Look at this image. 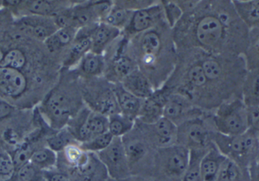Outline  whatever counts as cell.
Returning a JSON list of instances; mask_svg holds the SVG:
<instances>
[{
  "instance_id": "obj_27",
  "label": "cell",
  "mask_w": 259,
  "mask_h": 181,
  "mask_svg": "<svg viewBox=\"0 0 259 181\" xmlns=\"http://www.w3.org/2000/svg\"><path fill=\"white\" fill-rule=\"evenodd\" d=\"M26 9L30 13L39 17L54 18L57 14L67 8L71 7V2L28 1L24 3Z\"/></svg>"
},
{
  "instance_id": "obj_42",
  "label": "cell",
  "mask_w": 259,
  "mask_h": 181,
  "mask_svg": "<svg viewBox=\"0 0 259 181\" xmlns=\"http://www.w3.org/2000/svg\"><path fill=\"white\" fill-rule=\"evenodd\" d=\"M63 155L64 163L67 170L74 168L81 161L85 151L80 148V144H70L63 151L61 152Z\"/></svg>"
},
{
  "instance_id": "obj_15",
  "label": "cell",
  "mask_w": 259,
  "mask_h": 181,
  "mask_svg": "<svg viewBox=\"0 0 259 181\" xmlns=\"http://www.w3.org/2000/svg\"><path fill=\"white\" fill-rule=\"evenodd\" d=\"M71 181H108V171L96 153L85 152L74 168L65 171Z\"/></svg>"
},
{
  "instance_id": "obj_18",
  "label": "cell",
  "mask_w": 259,
  "mask_h": 181,
  "mask_svg": "<svg viewBox=\"0 0 259 181\" xmlns=\"http://www.w3.org/2000/svg\"><path fill=\"white\" fill-rule=\"evenodd\" d=\"M170 94L168 89L161 88L155 90L150 97L143 100L137 119L139 123L146 125L153 124L163 117L164 105Z\"/></svg>"
},
{
  "instance_id": "obj_41",
  "label": "cell",
  "mask_w": 259,
  "mask_h": 181,
  "mask_svg": "<svg viewBox=\"0 0 259 181\" xmlns=\"http://www.w3.org/2000/svg\"><path fill=\"white\" fill-rule=\"evenodd\" d=\"M34 150L32 148L30 144L26 142L19 144L13 153H10L15 165V173L21 167L30 162V157Z\"/></svg>"
},
{
  "instance_id": "obj_32",
  "label": "cell",
  "mask_w": 259,
  "mask_h": 181,
  "mask_svg": "<svg viewBox=\"0 0 259 181\" xmlns=\"http://www.w3.org/2000/svg\"><path fill=\"white\" fill-rule=\"evenodd\" d=\"M215 181H250L249 169H244L227 158Z\"/></svg>"
},
{
  "instance_id": "obj_40",
  "label": "cell",
  "mask_w": 259,
  "mask_h": 181,
  "mask_svg": "<svg viewBox=\"0 0 259 181\" xmlns=\"http://www.w3.org/2000/svg\"><path fill=\"white\" fill-rule=\"evenodd\" d=\"M15 174V165L12 156L0 144V181L11 180Z\"/></svg>"
},
{
  "instance_id": "obj_5",
  "label": "cell",
  "mask_w": 259,
  "mask_h": 181,
  "mask_svg": "<svg viewBox=\"0 0 259 181\" xmlns=\"http://www.w3.org/2000/svg\"><path fill=\"white\" fill-rule=\"evenodd\" d=\"M211 140L225 157L244 169H249L257 160L259 136L250 130L237 136H227L214 132Z\"/></svg>"
},
{
  "instance_id": "obj_28",
  "label": "cell",
  "mask_w": 259,
  "mask_h": 181,
  "mask_svg": "<svg viewBox=\"0 0 259 181\" xmlns=\"http://www.w3.org/2000/svg\"><path fill=\"white\" fill-rule=\"evenodd\" d=\"M241 98L246 107L259 106V71H248L242 88Z\"/></svg>"
},
{
  "instance_id": "obj_33",
  "label": "cell",
  "mask_w": 259,
  "mask_h": 181,
  "mask_svg": "<svg viewBox=\"0 0 259 181\" xmlns=\"http://www.w3.org/2000/svg\"><path fill=\"white\" fill-rule=\"evenodd\" d=\"M57 162V153L48 147L36 149L30 159V162L42 171L54 169Z\"/></svg>"
},
{
  "instance_id": "obj_12",
  "label": "cell",
  "mask_w": 259,
  "mask_h": 181,
  "mask_svg": "<svg viewBox=\"0 0 259 181\" xmlns=\"http://www.w3.org/2000/svg\"><path fill=\"white\" fill-rule=\"evenodd\" d=\"M97 155L113 178H124L131 174L122 138H114L106 150Z\"/></svg>"
},
{
  "instance_id": "obj_52",
  "label": "cell",
  "mask_w": 259,
  "mask_h": 181,
  "mask_svg": "<svg viewBox=\"0 0 259 181\" xmlns=\"http://www.w3.org/2000/svg\"><path fill=\"white\" fill-rule=\"evenodd\" d=\"M3 5V2H0V6H2Z\"/></svg>"
},
{
  "instance_id": "obj_24",
  "label": "cell",
  "mask_w": 259,
  "mask_h": 181,
  "mask_svg": "<svg viewBox=\"0 0 259 181\" xmlns=\"http://www.w3.org/2000/svg\"><path fill=\"white\" fill-rule=\"evenodd\" d=\"M123 87L141 100H146L155 92L150 80L138 69L136 70L121 83Z\"/></svg>"
},
{
  "instance_id": "obj_11",
  "label": "cell",
  "mask_w": 259,
  "mask_h": 181,
  "mask_svg": "<svg viewBox=\"0 0 259 181\" xmlns=\"http://www.w3.org/2000/svg\"><path fill=\"white\" fill-rule=\"evenodd\" d=\"M164 19L161 2L152 6L134 11L126 28L123 30L124 38L131 40L136 36L156 27Z\"/></svg>"
},
{
  "instance_id": "obj_54",
  "label": "cell",
  "mask_w": 259,
  "mask_h": 181,
  "mask_svg": "<svg viewBox=\"0 0 259 181\" xmlns=\"http://www.w3.org/2000/svg\"><path fill=\"white\" fill-rule=\"evenodd\" d=\"M108 181H109V180H108Z\"/></svg>"
},
{
  "instance_id": "obj_17",
  "label": "cell",
  "mask_w": 259,
  "mask_h": 181,
  "mask_svg": "<svg viewBox=\"0 0 259 181\" xmlns=\"http://www.w3.org/2000/svg\"><path fill=\"white\" fill-rule=\"evenodd\" d=\"M98 24L87 26L77 30L75 39L70 45L64 60L65 68L71 69L77 66L84 56L92 51V35Z\"/></svg>"
},
{
  "instance_id": "obj_50",
  "label": "cell",
  "mask_w": 259,
  "mask_h": 181,
  "mask_svg": "<svg viewBox=\"0 0 259 181\" xmlns=\"http://www.w3.org/2000/svg\"><path fill=\"white\" fill-rule=\"evenodd\" d=\"M5 53L3 52V50L0 48V66H1L2 62H3V57H4Z\"/></svg>"
},
{
  "instance_id": "obj_16",
  "label": "cell",
  "mask_w": 259,
  "mask_h": 181,
  "mask_svg": "<svg viewBox=\"0 0 259 181\" xmlns=\"http://www.w3.org/2000/svg\"><path fill=\"white\" fill-rule=\"evenodd\" d=\"M140 132L149 144L158 148L176 144L178 126L165 117H161L156 123L151 125L140 123Z\"/></svg>"
},
{
  "instance_id": "obj_49",
  "label": "cell",
  "mask_w": 259,
  "mask_h": 181,
  "mask_svg": "<svg viewBox=\"0 0 259 181\" xmlns=\"http://www.w3.org/2000/svg\"><path fill=\"white\" fill-rule=\"evenodd\" d=\"M21 1H5L3 2V5H6L9 6H18L21 4Z\"/></svg>"
},
{
  "instance_id": "obj_46",
  "label": "cell",
  "mask_w": 259,
  "mask_h": 181,
  "mask_svg": "<svg viewBox=\"0 0 259 181\" xmlns=\"http://www.w3.org/2000/svg\"><path fill=\"white\" fill-rule=\"evenodd\" d=\"M46 181H71L68 176L59 170H48L42 171Z\"/></svg>"
},
{
  "instance_id": "obj_19",
  "label": "cell",
  "mask_w": 259,
  "mask_h": 181,
  "mask_svg": "<svg viewBox=\"0 0 259 181\" xmlns=\"http://www.w3.org/2000/svg\"><path fill=\"white\" fill-rule=\"evenodd\" d=\"M27 80L18 70L0 68V93L9 97H18L25 91Z\"/></svg>"
},
{
  "instance_id": "obj_13",
  "label": "cell",
  "mask_w": 259,
  "mask_h": 181,
  "mask_svg": "<svg viewBox=\"0 0 259 181\" xmlns=\"http://www.w3.org/2000/svg\"><path fill=\"white\" fill-rule=\"evenodd\" d=\"M129 40L124 38L119 42L115 54L111 59L110 65L106 67L105 78L110 83H121L133 72L138 69L134 56L127 54Z\"/></svg>"
},
{
  "instance_id": "obj_2",
  "label": "cell",
  "mask_w": 259,
  "mask_h": 181,
  "mask_svg": "<svg viewBox=\"0 0 259 181\" xmlns=\"http://www.w3.org/2000/svg\"><path fill=\"white\" fill-rule=\"evenodd\" d=\"M160 24L132 39L136 40L133 56L139 70L150 80L155 90L167 80L175 65L173 48L166 43L162 26L158 27Z\"/></svg>"
},
{
  "instance_id": "obj_55",
  "label": "cell",
  "mask_w": 259,
  "mask_h": 181,
  "mask_svg": "<svg viewBox=\"0 0 259 181\" xmlns=\"http://www.w3.org/2000/svg\"><path fill=\"white\" fill-rule=\"evenodd\" d=\"M17 181V180H16Z\"/></svg>"
},
{
  "instance_id": "obj_1",
  "label": "cell",
  "mask_w": 259,
  "mask_h": 181,
  "mask_svg": "<svg viewBox=\"0 0 259 181\" xmlns=\"http://www.w3.org/2000/svg\"><path fill=\"white\" fill-rule=\"evenodd\" d=\"M187 17L195 48L211 54H244L249 29L232 1H200Z\"/></svg>"
},
{
  "instance_id": "obj_9",
  "label": "cell",
  "mask_w": 259,
  "mask_h": 181,
  "mask_svg": "<svg viewBox=\"0 0 259 181\" xmlns=\"http://www.w3.org/2000/svg\"><path fill=\"white\" fill-rule=\"evenodd\" d=\"M203 116L191 118L178 126L177 144L184 146L190 150L207 149L211 145V136L213 132H216L212 116L209 123Z\"/></svg>"
},
{
  "instance_id": "obj_43",
  "label": "cell",
  "mask_w": 259,
  "mask_h": 181,
  "mask_svg": "<svg viewBox=\"0 0 259 181\" xmlns=\"http://www.w3.org/2000/svg\"><path fill=\"white\" fill-rule=\"evenodd\" d=\"M26 64V57L20 49H12L6 53L0 68H12L20 71Z\"/></svg>"
},
{
  "instance_id": "obj_51",
  "label": "cell",
  "mask_w": 259,
  "mask_h": 181,
  "mask_svg": "<svg viewBox=\"0 0 259 181\" xmlns=\"http://www.w3.org/2000/svg\"><path fill=\"white\" fill-rule=\"evenodd\" d=\"M257 161H259V150H258V157H257Z\"/></svg>"
},
{
  "instance_id": "obj_26",
  "label": "cell",
  "mask_w": 259,
  "mask_h": 181,
  "mask_svg": "<svg viewBox=\"0 0 259 181\" xmlns=\"http://www.w3.org/2000/svg\"><path fill=\"white\" fill-rule=\"evenodd\" d=\"M232 3L237 15L249 30L259 26V0H233Z\"/></svg>"
},
{
  "instance_id": "obj_44",
  "label": "cell",
  "mask_w": 259,
  "mask_h": 181,
  "mask_svg": "<svg viewBox=\"0 0 259 181\" xmlns=\"http://www.w3.org/2000/svg\"><path fill=\"white\" fill-rule=\"evenodd\" d=\"M17 181H44L42 171L29 162L18 169L15 174Z\"/></svg>"
},
{
  "instance_id": "obj_53",
  "label": "cell",
  "mask_w": 259,
  "mask_h": 181,
  "mask_svg": "<svg viewBox=\"0 0 259 181\" xmlns=\"http://www.w3.org/2000/svg\"><path fill=\"white\" fill-rule=\"evenodd\" d=\"M44 181H46L45 180H44Z\"/></svg>"
},
{
  "instance_id": "obj_22",
  "label": "cell",
  "mask_w": 259,
  "mask_h": 181,
  "mask_svg": "<svg viewBox=\"0 0 259 181\" xmlns=\"http://www.w3.org/2000/svg\"><path fill=\"white\" fill-rule=\"evenodd\" d=\"M121 138L124 144L130 170L131 171L136 165L140 163L147 156L150 144L148 142L144 136L142 138H139L137 135V138H134L130 133Z\"/></svg>"
},
{
  "instance_id": "obj_47",
  "label": "cell",
  "mask_w": 259,
  "mask_h": 181,
  "mask_svg": "<svg viewBox=\"0 0 259 181\" xmlns=\"http://www.w3.org/2000/svg\"><path fill=\"white\" fill-rule=\"evenodd\" d=\"M14 111V107L8 102L0 99V120L10 116Z\"/></svg>"
},
{
  "instance_id": "obj_37",
  "label": "cell",
  "mask_w": 259,
  "mask_h": 181,
  "mask_svg": "<svg viewBox=\"0 0 259 181\" xmlns=\"http://www.w3.org/2000/svg\"><path fill=\"white\" fill-rule=\"evenodd\" d=\"M76 142L77 141L67 127L53 134L47 140V147L56 153H61L70 144H76Z\"/></svg>"
},
{
  "instance_id": "obj_14",
  "label": "cell",
  "mask_w": 259,
  "mask_h": 181,
  "mask_svg": "<svg viewBox=\"0 0 259 181\" xmlns=\"http://www.w3.org/2000/svg\"><path fill=\"white\" fill-rule=\"evenodd\" d=\"M203 115V109L195 106L187 97L180 93L169 94L163 113V116L178 126L187 120Z\"/></svg>"
},
{
  "instance_id": "obj_10",
  "label": "cell",
  "mask_w": 259,
  "mask_h": 181,
  "mask_svg": "<svg viewBox=\"0 0 259 181\" xmlns=\"http://www.w3.org/2000/svg\"><path fill=\"white\" fill-rule=\"evenodd\" d=\"M190 160V150L184 146L174 144L158 149L154 162L169 177L182 179Z\"/></svg>"
},
{
  "instance_id": "obj_7",
  "label": "cell",
  "mask_w": 259,
  "mask_h": 181,
  "mask_svg": "<svg viewBox=\"0 0 259 181\" xmlns=\"http://www.w3.org/2000/svg\"><path fill=\"white\" fill-rule=\"evenodd\" d=\"M214 130L227 136H237L248 130L247 107L241 98L224 102L212 115Z\"/></svg>"
},
{
  "instance_id": "obj_29",
  "label": "cell",
  "mask_w": 259,
  "mask_h": 181,
  "mask_svg": "<svg viewBox=\"0 0 259 181\" xmlns=\"http://www.w3.org/2000/svg\"><path fill=\"white\" fill-rule=\"evenodd\" d=\"M77 30L74 27H71L59 29L45 40L47 49L50 52L56 53L67 47H70L75 39Z\"/></svg>"
},
{
  "instance_id": "obj_39",
  "label": "cell",
  "mask_w": 259,
  "mask_h": 181,
  "mask_svg": "<svg viewBox=\"0 0 259 181\" xmlns=\"http://www.w3.org/2000/svg\"><path fill=\"white\" fill-rule=\"evenodd\" d=\"M161 3L165 22L170 29L174 28L184 16V12L176 1H163Z\"/></svg>"
},
{
  "instance_id": "obj_35",
  "label": "cell",
  "mask_w": 259,
  "mask_h": 181,
  "mask_svg": "<svg viewBox=\"0 0 259 181\" xmlns=\"http://www.w3.org/2000/svg\"><path fill=\"white\" fill-rule=\"evenodd\" d=\"M208 148L190 150V160H189L188 166H187V170H186L181 181H202L201 162H202V158L208 151Z\"/></svg>"
},
{
  "instance_id": "obj_48",
  "label": "cell",
  "mask_w": 259,
  "mask_h": 181,
  "mask_svg": "<svg viewBox=\"0 0 259 181\" xmlns=\"http://www.w3.org/2000/svg\"><path fill=\"white\" fill-rule=\"evenodd\" d=\"M250 181H259V161H255L249 168Z\"/></svg>"
},
{
  "instance_id": "obj_36",
  "label": "cell",
  "mask_w": 259,
  "mask_h": 181,
  "mask_svg": "<svg viewBox=\"0 0 259 181\" xmlns=\"http://www.w3.org/2000/svg\"><path fill=\"white\" fill-rule=\"evenodd\" d=\"M133 12L134 11L120 7L114 3L112 10L105 17L102 22L106 23L122 32L128 24Z\"/></svg>"
},
{
  "instance_id": "obj_38",
  "label": "cell",
  "mask_w": 259,
  "mask_h": 181,
  "mask_svg": "<svg viewBox=\"0 0 259 181\" xmlns=\"http://www.w3.org/2000/svg\"><path fill=\"white\" fill-rule=\"evenodd\" d=\"M114 138H115L109 132H107L87 141V142L80 144V147L83 151L97 154V153L106 150L112 144Z\"/></svg>"
},
{
  "instance_id": "obj_6",
  "label": "cell",
  "mask_w": 259,
  "mask_h": 181,
  "mask_svg": "<svg viewBox=\"0 0 259 181\" xmlns=\"http://www.w3.org/2000/svg\"><path fill=\"white\" fill-rule=\"evenodd\" d=\"M80 80V91L85 106L108 117L120 112L112 83L102 77Z\"/></svg>"
},
{
  "instance_id": "obj_23",
  "label": "cell",
  "mask_w": 259,
  "mask_h": 181,
  "mask_svg": "<svg viewBox=\"0 0 259 181\" xmlns=\"http://www.w3.org/2000/svg\"><path fill=\"white\" fill-rule=\"evenodd\" d=\"M77 66V75L82 80L102 77L106 72V56L91 51L84 56Z\"/></svg>"
},
{
  "instance_id": "obj_34",
  "label": "cell",
  "mask_w": 259,
  "mask_h": 181,
  "mask_svg": "<svg viewBox=\"0 0 259 181\" xmlns=\"http://www.w3.org/2000/svg\"><path fill=\"white\" fill-rule=\"evenodd\" d=\"M108 118H109L108 132L114 138H123L130 133L135 126L136 120L125 116L120 112L109 115Z\"/></svg>"
},
{
  "instance_id": "obj_25",
  "label": "cell",
  "mask_w": 259,
  "mask_h": 181,
  "mask_svg": "<svg viewBox=\"0 0 259 181\" xmlns=\"http://www.w3.org/2000/svg\"><path fill=\"white\" fill-rule=\"evenodd\" d=\"M226 159L212 142L201 162L202 181H215L219 171Z\"/></svg>"
},
{
  "instance_id": "obj_4",
  "label": "cell",
  "mask_w": 259,
  "mask_h": 181,
  "mask_svg": "<svg viewBox=\"0 0 259 181\" xmlns=\"http://www.w3.org/2000/svg\"><path fill=\"white\" fill-rule=\"evenodd\" d=\"M83 106L80 85L72 82L52 91L44 103L50 126L58 131L66 128Z\"/></svg>"
},
{
  "instance_id": "obj_8",
  "label": "cell",
  "mask_w": 259,
  "mask_h": 181,
  "mask_svg": "<svg viewBox=\"0 0 259 181\" xmlns=\"http://www.w3.org/2000/svg\"><path fill=\"white\" fill-rule=\"evenodd\" d=\"M77 142L82 144L108 132L109 118L83 106L67 126Z\"/></svg>"
},
{
  "instance_id": "obj_30",
  "label": "cell",
  "mask_w": 259,
  "mask_h": 181,
  "mask_svg": "<svg viewBox=\"0 0 259 181\" xmlns=\"http://www.w3.org/2000/svg\"><path fill=\"white\" fill-rule=\"evenodd\" d=\"M24 30L33 35L36 39L40 40H47L50 36H51L55 32L59 30V27L56 26L53 18H47L45 17L40 20L33 21V23H24Z\"/></svg>"
},
{
  "instance_id": "obj_31",
  "label": "cell",
  "mask_w": 259,
  "mask_h": 181,
  "mask_svg": "<svg viewBox=\"0 0 259 181\" xmlns=\"http://www.w3.org/2000/svg\"><path fill=\"white\" fill-rule=\"evenodd\" d=\"M243 57L248 71H259V26L249 30L247 46Z\"/></svg>"
},
{
  "instance_id": "obj_3",
  "label": "cell",
  "mask_w": 259,
  "mask_h": 181,
  "mask_svg": "<svg viewBox=\"0 0 259 181\" xmlns=\"http://www.w3.org/2000/svg\"><path fill=\"white\" fill-rule=\"evenodd\" d=\"M200 62L208 83L223 102L241 98L248 73L243 55L211 54L201 51Z\"/></svg>"
},
{
  "instance_id": "obj_21",
  "label": "cell",
  "mask_w": 259,
  "mask_h": 181,
  "mask_svg": "<svg viewBox=\"0 0 259 181\" xmlns=\"http://www.w3.org/2000/svg\"><path fill=\"white\" fill-rule=\"evenodd\" d=\"M121 30L104 22L99 23L92 35V51L105 55L106 50L121 36Z\"/></svg>"
},
{
  "instance_id": "obj_20",
  "label": "cell",
  "mask_w": 259,
  "mask_h": 181,
  "mask_svg": "<svg viewBox=\"0 0 259 181\" xmlns=\"http://www.w3.org/2000/svg\"><path fill=\"white\" fill-rule=\"evenodd\" d=\"M113 91L120 113L132 119L137 120L143 105V100L138 98L126 90L121 83L113 84Z\"/></svg>"
},
{
  "instance_id": "obj_45",
  "label": "cell",
  "mask_w": 259,
  "mask_h": 181,
  "mask_svg": "<svg viewBox=\"0 0 259 181\" xmlns=\"http://www.w3.org/2000/svg\"><path fill=\"white\" fill-rule=\"evenodd\" d=\"M248 130L259 136V106L247 108Z\"/></svg>"
}]
</instances>
